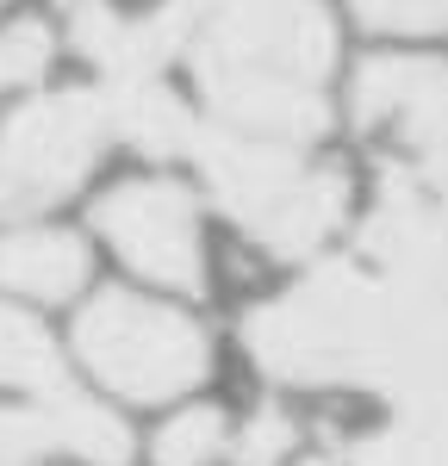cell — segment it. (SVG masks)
<instances>
[{
    "label": "cell",
    "instance_id": "obj_1",
    "mask_svg": "<svg viewBox=\"0 0 448 466\" xmlns=\"http://www.w3.org/2000/svg\"><path fill=\"white\" fill-rule=\"evenodd\" d=\"M206 125L311 149L331 125L336 32L324 0H175Z\"/></svg>",
    "mask_w": 448,
    "mask_h": 466
},
{
    "label": "cell",
    "instance_id": "obj_2",
    "mask_svg": "<svg viewBox=\"0 0 448 466\" xmlns=\"http://www.w3.org/2000/svg\"><path fill=\"white\" fill-rule=\"evenodd\" d=\"M224 218L274 261H311L349 218V180L311 162L299 144H261L219 125H199V144L187 156Z\"/></svg>",
    "mask_w": 448,
    "mask_h": 466
},
{
    "label": "cell",
    "instance_id": "obj_3",
    "mask_svg": "<svg viewBox=\"0 0 448 466\" xmlns=\"http://www.w3.org/2000/svg\"><path fill=\"white\" fill-rule=\"evenodd\" d=\"M75 355L107 392L131 404H168L212 373V336L162 299L112 287L94 292L75 318Z\"/></svg>",
    "mask_w": 448,
    "mask_h": 466
},
{
    "label": "cell",
    "instance_id": "obj_4",
    "mask_svg": "<svg viewBox=\"0 0 448 466\" xmlns=\"http://www.w3.org/2000/svg\"><path fill=\"white\" fill-rule=\"evenodd\" d=\"M118 144L107 87H63L25 100L0 125V218H32L69 199Z\"/></svg>",
    "mask_w": 448,
    "mask_h": 466
},
{
    "label": "cell",
    "instance_id": "obj_5",
    "mask_svg": "<svg viewBox=\"0 0 448 466\" xmlns=\"http://www.w3.org/2000/svg\"><path fill=\"white\" fill-rule=\"evenodd\" d=\"M94 230L107 237V249L144 274V287L168 292H206V230H199V199L168 175H137L100 193Z\"/></svg>",
    "mask_w": 448,
    "mask_h": 466
},
{
    "label": "cell",
    "instance_id": "obj_6",
    "mask_svg": "<svg viewBox=\"0 0 448 466\" xmlns=\"http://www.w3.org/2000/svg\"><path fill=\"white\" fill-rule=\"evenodd\" d=\"M349 112L368 137H386L405 162L448 175V63L368 56L349 87Z\"/></svg>",
    "mask_w": 448,
    "mask_h": 466
},
{
    "label": "cell",
    "instance_id": "obj_7",
    "mask_svg": "<svg viewBox=\"0 0 448 466\" xmlns=\"http://www.w3.org/2000/svg\"><path fill=\"white\" fill-rule=\"evenodd\" d=\"M44 454H75L87 466H125L131 461V430L107 404L81 386L0 404V466H37Z\"/></svg>",
    "mask_w": 448,
    "mask_h": 466
},
{
    "label": "cell",
    "instance_id": "obj_8",
    "mask_svg": "<svg viewBox=\"0 0 448 466\" xmlns=\"http://www.w3.org/2000/svg\"><path fill=\"white\" fill-rule=\"evenodd\" d=\"M87 243L56 224H0V299L56 305L87 287Z\"/></svg>",
    "mask_w": 448,
    "mask_h": 466
},
{
    "label": "cell",
    "instance_id": "obj_9",
    "mask_svg": "<svg viewBox=\"0 0 448 466\" xmlns=\"http://www.w3.org/2000/svg\"><path fill=\"white\" fill-rule=\"evenodd\" d=\"M69 386V367L56 355V342L44 336V323L32 311H19L13 299L0 305V392L13 398H37Z\"/></svg>",
    "mask_w": 448,
    "mask_h": 466
},
{
    "label": "cell",
    "instance_id": "obj_10",
    "mask_svg": "<svg viewBox=\"0 0 448 466\" xmlns=\"http://www.w3.org/2000/svg\"><path fill=\"white\" fill-rule=\"evenodd\" d=\"M149 454H156V466H212L230 454V423L219 404H187L156 430Z\"/></svg>",
    "mask_w": 448,
    "mask_h": 466
},
{
    "label": "cell",
    "instance_id": "obj_11",
    "mask_svg": "<svg viewBox=\"0 0 448 466\" xmlns=\"http://www.w3.org/2000/svg\"><path fill=\"white\" fill-rule=\"evenodd\" d=\"M349 466H448V435L430 430L423 417H405L392 430L355 441L349 448Z\"/></svg>",
    "mask_w": 448,
    "mask_h": 466
},
{
    "label": "cell",
    "instance_id": "obj_12",
    "mask_svg": "<svg viewBox=\"0 0 448 466\" xmlns=\"http://www.w3.org/2000/svg\"><path fill=\"white\" fill-rule=\"evenodd\" d=\"M56 63V37L44 19H13L0 25V94H19V87H37Z\"/></svg>",
    "mask_w": 448,
    "mask_h": 466
},
{
    "label": "cell",
    "instance_id": "obj_13",
    "mask_svg": "<svg viewBox=\"0 0 448 466\" xmlns=\"http://www.w3.org/2000/svg\"><path fill=\"white\" fill-rule=\"evenodd\" d=\"M299 454V423L280 404H261L243 417V430L230 435V461L237 466H287Z\"/></svg>",
    "mask_w": 448,
    "mask_h": 466
},
{
    "label": "cell",
    "instance_id": "obj_14",
    "mask_svg": "<svg viewBox=\"0 0 448 466\" xmlns=\"http://www.w3.org/2000/svg\"><path fill=\"white\" fill-rule=\"evenodd\" d=\"M349 13H355L368 32H392V37L448 32V0H349Z\"/></svg>",
    "mask_w": 448,
    "mask_h": 466
},
{
    "label": "cell",
    "instance_id": "obj_15",
    "mask_svg": "<svg viewBox=\"0 0 448 466\" xmlns=\"http://www.w3.org/2000/svg\"><path fill=\"white\" fill-rule=\"evenodd\" d=\"M287 466H349V448H342V441H324V448H311V454H293Z\"/></svg>",
    "mask_w": 448,
    "mask_h": 466
}]
</instances>
